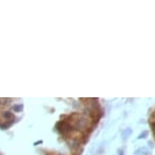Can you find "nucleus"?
<instances>
[{
	"label": "nucleus",
	"mask_w": 155,
	"mask_h": 155,
	"mask_svg": "<svg viewBox=\"0 0 155 155\" xmlns=\"http://www.w3.org/2000/svg\"><path fill=\"white\" fill-rule=\"evenodd\" d=\"M2 117L5 119V120H10L11 121V119H13L14 117H13V113H11V111H3L2 113Z\"/></svg>",
	"instance_id": "nucleus-1"
},
{
	"label": "nucleus",
	"mask_w": 155,
	"mask_h": 155,
	"mask_svg": "<svg viewBox=\"0 0 155 155\" xmlns=\"http://www.w3.org/2000/svg\"><path fill=\"white\" fill-rule=\"evenodd\" d=\"M13 124V120H11V121H8L6 124H0V128L2 130H7L8 128L10 127V126Z\"/></svg>",
	"instance_id": "nucleus-2"
},
{
	"label": "nucleus",
	"mask_w": 155,
	"mask_h": 155,
	"mask_svg": "<svg viewBox=\"0 0 155 155\" xmlns=\"http://www.w3.org/2000/svg\"><path fill=\"white\" fill-rule=\"evenodd\" d=\"M12 109H13L14 111H20L22 109V104H15V106H13Z\"/></svg>",
	"instance_id": "nucleus-3"
},
{
	"label": "nucleus",
	"mask_w": 155,
	"mask_h": 155,
	"mask_svg": "<svg viewBox=\"0 0 155 155\" xmlns=\"http://www.w3.org/2000/svg\"><path fill=\"white\" fill-rule=\"evenodd\" d=\"M0 104H1V102H0Z\"/></svg>",
	"instance_id": "nucleus-4"
}]
</instances>
